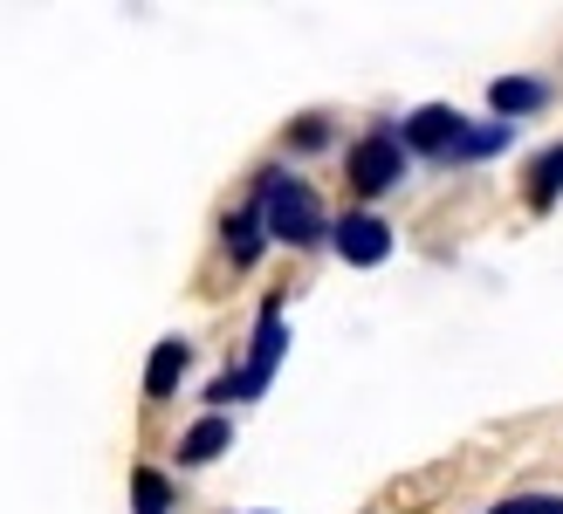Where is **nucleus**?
<instances>
[{"label":"nucleus","mask_w":563,"mask_h":514,"mask_svg":"<svg viewBox=\"0 0 563 514\" xmlns=\"http://www.w3.org/2000/svg\"><path fill=\"white\" fill-rule=\"evenodd\" d=\"M262 213H268V234L282 247H317L323 234H336L317 206V192L302 179H289V171H262Z\"/></svg>","instance_id":"1"},{"label":"nucleus","mask_w":563,"mask_h":514,"mask_svg":"<svg viewBox=\"0 0 563 514\" xmlns=\"http://www.w3.org/2000/svg\"><path fill=\"white\" fill-rule=\"evenodd\" d=\"M282 350H289V323H282V302H262V323H255V350H247L241 370H228V378H213V405H241V398H262L275 384V364Z\"/></svg>","instance_id":"2"},{"label":"nucleus","mask_w":563,"mask_h":514,"mask_svg":"<svg viewBox=\"0 0 563 514\" xmlns=\"http://www.w3.org/2000/svg\"><path fill=\"white\" fill-rule=\"evenodd\" d=\"M406 179V131H364L351 145V186L357 192H391Z\"/></svg>","instance_id":"3"},{"label":"nucleus","mask_w":563,"mask_h":514,"mask_svg":"<svg viewBox=\"0 0 563 514\" xmlns=\"http://www.w3.org/2000/svg\"><path fill=\"white\" fill-rule=\"evenodd\" d=\"M330 241H336V254H344L351 268H378L385 254H391V226H385L378 213H344Z\"/></svg>","instance_id":"4"},{"label":"nucleus","mask_w":563,"mask_h":514,"mask_svg":"<svg viewBox=\"0 0 563 514\" xmlns=\"http://www.w3.org/2000/svg\"><path fill=\"white\" fill-rule=\"evenodd\" d=\"M461 131H467V118H461V110L427 103V110H419V118L406 124V145H412V152H433V158H446V152L461 145Z\"/></svg>","instance_id":"5"},{"label":"nucleus","mask_w":563,"mask_h":514,"mask_svg":"<svg viewBox=\"0 0 563 514\" xmlns=\"http://www.w3.org/2000/svg\"><path fill=\"white\" fill-rule=\"evenodd\" d=\"M488 103L501 110V124H516V118H529V110H543V103H550V82H529V76H501L495 90H488Z\"/></svg>","instance_id":"6"},{"label":"nucleus","mask_w":563,"mask_h":514,"mask_svg":"<svg viewBox=\"0 0 563 514\" xmlns=\"http://www.w3.org/2000/svg\"><path fill=\"white\" fill-rule=\"evenodd\" d=\"M228 446H234V425L213 412V418H200V425H192V433L179 439V460H186V467H207L213 452H228Z\"/></svg>","instance_id":"7"},{"label":"nucleus","mask_w":563,"mask_h":514,"mask_svg":"<svg viewBox=\"0 0 563 514\" xmlns=\"http://www.w3.org/2000/svg\"><path fill=\"white\" fill-rule=\"evenodd\" d=\"M262 241H268V213H262V199H255L247 213H234V220H228V254L247 268V261L262 254Z\"/></svg>","instance_id":"8"},{"label":"nucleus","mask_w":563,"mask_h":514,"mask_svg":"<svg viewBox=\"0 0 563 514\" xmlns=\"http://www.w3.org/2000/svg\"><path fill=\"white\" fill-rule=\"evenodd\" d=\"M186 357H192L186 343H179V336H165L158 350H152V370H145V391H152V398H173V384H179V370H186Z\"/></svg>","instance_id":"9"},{"label":"nucleus","mask_w":563,"mask_h":514,"mask_svg":"<svg viewBox=\"0 0 563 514\" xmlns=\"http://www.w3.org/2000/svg\"><path fill=\"white\" fill-rule=\"evenodd\" d=\"M556 192H563V145H550L537 165H529V206L550 213V206H556Z\"/></svg>","instance_id":"10"},{"label":"nucleus","mask_w":563,"mask_h":514,"mask_svg":"<svg viewBox=\"0 0 563 514\" xmlns=\"http://www.w3.org/2000/svg\"><path fill=\"white\" fill-rule=\"evenodd\" d=\"M516 137V124H482V131H461V145L446 152V158H495L501 145Z\"/></svg>","instance_id":"11"},{"label":"nucleus","mask_w":563,"mask_h":514,"mask_svg":"<svg viewBox=\"0 0 563 514\" xmlns=\"http://www.w3.org/2000/svg\"><path fill=\"white\" fill-rule=\"evenodd\" d=\"M131 494H137V514H165V507H173V480L145 467V473L131 480Z\"/></svg>","instance_id":"12"},{"label":"nucleus","mask_w":563,"mask_h":514,"mask_svg":"<svg viewBox=\"0 0 563 514\" xmlns=\"http://www.w3.org/2000/svg\"><path fill=\"white\" fill-rule=\"evenodd\" d=\"M488 514H563V494H522V501H501Z\"/></svg>","instance_id":"13"}]
</instances>
